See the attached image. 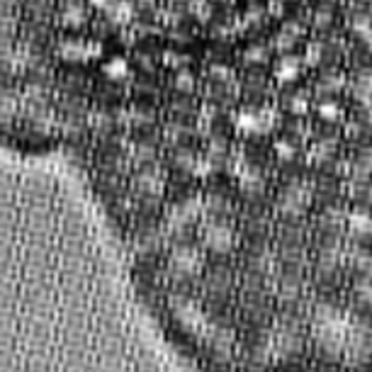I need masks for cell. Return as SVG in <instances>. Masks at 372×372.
<instances>
[{
  "label": "cell",
  "mask_w": 372,
  "mask_h": 372,
  "mask_svg": "<svg viewBox=\"0 0 372 372\" xmlns=\"http://www.w3.org/2000/svg\"><path fill=\"white\" fill-rule=\"evenodd\" d=\"M273 151H275V156L280 158V161H295L297 156V144L292 139H288V136H280V139L275 141V146H273Z\"/></svg>",
  "instance_id": "4fadbf2b"
},
{
  "label": "cell",
  "mask_w": 372,
  "mask_h": 372,
  "mask_svg": "<svg viewBox=\"0 0 372 372\" xmlns=\"http://www.w3.org/2000/svg\"><path fill=\"white\" fill-rule=\"evenodd\" d=\"M307 68L305 64V56H292V54H285L283 59H278L275 68H273V76L280 85H290L295 83L297 78L302 76V71Z\"/></svg>",
  "instance_id": "3957f363"
},
{
  "label": "cell",
  "mask_w": 372,
  "mask_h": 372,
  "mask_svg": "<svg viewBox=\"0 0 372 372\" xmlns=\"http://www.w3.org/2000/svg\"><path fill=\"white\" fill-rule=\"evenodd\" d=\"M346 224L353 236H368V234H372V214L365 209H353L348 212Z\"/></svg>",
  "instance_id": "9c48e42d"
},
{
  "label": "cell",
  "mask_w": 372,
  "mask_h": 372,
  "mask_svg": "<svg viewBox=\"0 0 372 372\" xmlns=\"http://www.w3.org/2000/svg\"><path fill=\"white\" fill-rule=\"evenodd\" d=\"M288 112L292 114V117H307L309 110H312V102H309L307 93H292L288 95Z\"/></svg>",
  "instance_id": "7c38bea8"
},
{
  "label": "cell",
  "mask_w": 372,
  "mask_h": 372,
  "mask_svg": "<svg viewBox=\"0 0 372 372\" xmlns=\"http://www.w3.org/2000/svg\"><path fill=\"white\" fill-rule=\"evenodd\" d=\"M246 61L248 64H266L268 61V49L266 47H251L248 51H246Z\"/></svg>",
  "instance_id": "5bb4252c"
},
{
  "label": "cell",
  "mask_w": 372,
  "mask_h": 372,
  "mask_svg": "<svg viewBox=\"0 0 372 372\" xmlns=\"http://www.w3.org/2000/svg\"><path fill=\"white\" fill-rule=\"evenodd\" d=\"M309 199H312L309 187L302 185V182H292L288 190L283 192V197H280V207L288 212V214H300L309 204Z\"/></svg>",
  "instance_id": "277c9868"
},
{
  "label": "cell",
  "mask_w": 372,
  "mask_h": 372,
  "mask_svg": "<svg viewBox=\"0 0 372 372\" xmlns=\"http://www.w3.org/2000/svg\"><path fill=\"white\" fill-rule=\"evenodd\" d=\"M343 173L348 180H372V148L360 146L346 163H343Z\"/></svg>",
  "instance_id": "7a4b0ae2"
},
{
  "label": "cell",
  "mask_w": 372,
  "mask_h": 372,
  "mask_svg": "<svg viewBox=\"0 0 372 372\" xmlns=\"http://www.w3.org/2000/svg\"><path fill=\"white\" fill-rule=\"evenodd\" d=\"M204 241H207L214 251H226V248H231V244H234V234L226 224L217 221V224H209L204 229Z\"/></svg>",
  "instance_id": "5b68a950"
},
{
  "label": "cell",
  "mask_w": 372,
  "mask_h": 372,
  "mask_svg": "<svg viewBox=\"0 0 372 372\" xmlns=\"http://www.w3.org/2000/svg\"><path fill=\"white\" fill-rule=\"evenodd\" d=\"M317 114H319V119H324V122H329V124H341L343 119H346V110H343V105L341 102H336L334 97H324V100H319Z\"/></svg>",
  "instance_id": "30bf717a"
},
{
  "label": "cell",
  "mask_w": 372,
  "mask_h": 372,
  "mask_svg": "<svg viewBox=\"0 0 372 372\" xmlns=\"http://www.w3.org/2000/svg\"><path fill=\"white\" fill-rule=\"evenodd\" d=\"M175 85H178V88H182V90H192L195 81H192V76H190V73H180V76H178V81H175Z\"/></svg>",
  "instance_id": "9a60e30c"
},
{
  "label": "cell",
  "mask_w": 372,
  "mask_h": 372,
  "mask_svg": "<svg viewBox=\"0 0 372 372\" xmlns=\"http://www.w3.org/2000/svg\"><path fill=\"white\" fill-rule=\"evenodd\" d=\"M307 156H309V163H314V165L329 163L331 158L336 156V141L331 139V136H322V139H314V144L309 146Z\"/></svg>",
  "instance_id": "8992f818"
},
{
  "label": "cell",
  "mask_w": 372,
  "mask_h": 372,
  "mask_svg": "<svg viewBox=\"0 0 372 372\" xmlns=\"http://www.w3.org/2000/svg\"><path fill=\"white\" fill-rule=\"evenodd\" d=\"M305 37V27L300 25V22H285L283 27H280L278 37H275V49L280 51H290L295 49V44L300 42V39Z\"/></svg>",
  "instance_id": "52a82bcc"
},
{
  "label": "cell",
  "mask_w": 372,
  "mask_h": 372,
  "mask_svg": "<svg viewBox=\"0 0 372 372\" xmlns=\"http://www.w3.org/2000/svg\"><path fill=\"white\" fill-rule=\"evenodd\" d=\"M351 30L358 37L360 44H365V47H372V15L370 13H363V10L353 13V17H351Z\"/></svg>",
  "instance_id": "ba28073f"
},
{
  "label": "cell",
  "mask_w": 372,
  "mask_h": 372,
  "mask_svg": "<svg viewBox=\"0 0 372 372\" xmlns=\"http://www.w3.org/2000/svg\"><path fill=\"white\" fill-rule=\"evenodd\" d=\"M278 127V112L268 105L244 107L234 114V129L241 136H266Z\"/></svg>",
  "instance_id": "6da1fadb"
},
{
  "label": "cell",
  "mask_w": 372,
  "mask_h": 372,
  "mask_svg": "<svg viewBox=\"0 0 372 372\" xmlns=\"http://www.w3.org/2000/svg\"><path fill=\"white\" fill-rule=\"evenodd\" d=\"M346 88V78L339 71H326L317 83V93L322 97H334V93Z\"/></svg>",
  "instance_id": "8fae6325"
}]
</instances>
